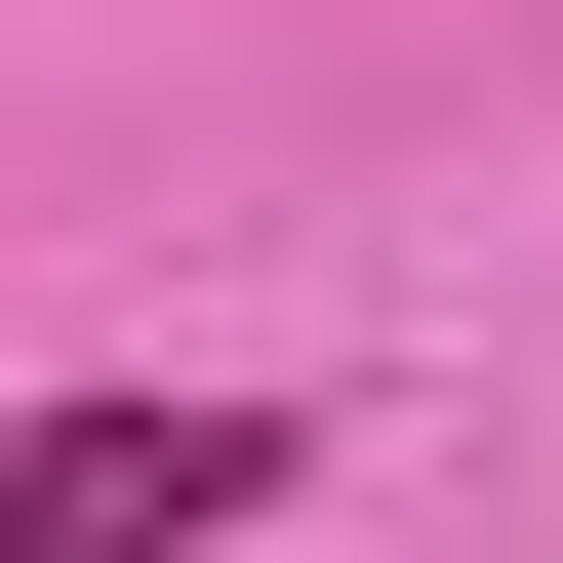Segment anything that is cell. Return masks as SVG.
Segmentation results:
<instances>
[{"instance_id": "cell-1", "label": "cell", "mask_w": 563, "mask_h": 563, "mask_svg": "<svg viewBox=\"0 0 563 563\" xmlns=\"http://www.w3.org/2000/svg\"><path fill=\"white\" fill-rule=\"evenodd\" d=\"M201 523H282V402H41L0 443V563H201Z\"/></svg>"}]
</instances>
